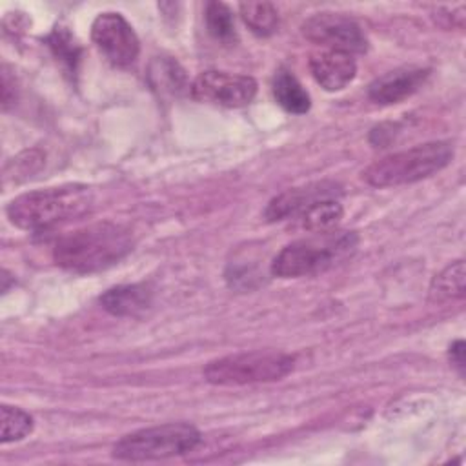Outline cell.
Instances as JSON below:
<instances>
[{
    "instance_id": "e0dca14e",
    "label": "cell",
    "mask_w": 466,
    "mask_h": 466,
    "mask_svg": "<svg viewBox=\"0 0 466 466\" xmlns=\"http://www.w3.org/2000/svg\"><path fill=\"white\" fill-rule=\"evenodd\" d=\"M244 24L260 36L275 33L279 25V13L269 2H242L238 5Z\"/></svg>"
},
{
    "instance_id": "9a60e30c",
    "label": "cell",
    "mask_w": 466,
    "mask_h": 466,
    "mask_svg": "<svg viewBox=\"0 0 466 466\" xmlns=\"http://www.w3.org/2000/svg\"><path fill=\"white\" fill-rule=\"evenodd\" d=\"M464 280H466V269L462 260H455L453 264L446 266L430 286V299L433 302H451L455 299L464 297Z\"/></svg>"
},
{
    "instance_id": "ac0fdd59",
    "label": "cell",
    "mask_w": 466,
    "mask_h": 466,
    "mask_svg": "<svg viewBox=\"0 0 466 466\" xmlns=\"http://www.w3.org/2000/svg\"><path fill=\"white\" fill-rule=\"evenodd\" d=\"M206 25L209 35L222 42V44H231L237 35H235V22H233V13L231 9L222 4V2H209L206 5Z\"/></svg>"
},
{
    "instance_id": "8992f818",
    "label": "cell",
    "mask_w": 466,
    "mask_h": 466,
    "mask_svg": "<svg viewBox=\"0 0 466 466\" xmlns=\"http://www.w3.org/2000/svg\"><path fill=\"white\" fill-rule=\"evenodd\" d=\"M198 442L200 433L195 426L186 422H167L122 437L113 446V457L131 462L160 461L184 455Z\"/></svg>"
},
{
    "instance_id": "ffe728a7",
    "label": "cell",
    "mask_w": 466,
    "mask_h": 466,
    "mask_svg": "<svg viewBox=\"0 0 466 466\" xmlns=\"http://www.w3.org/2000/svg\"><path fill=\"white\" fill-rule=\"evenodd\" d=\"M47 42H49L51 49L55 51V55H56L60 60H64V62H67L71 67H75V64H76V60H78V55H80V47L76 46V42H75V38L71 36L69 31L58 27V29H55V31L51 33V36L47 38Z\"/></svg>"
},
{
    "instance_id": "7a4b0ae2",
    "label": "cell",
    "mask_w": 466,
    "mask_h": 466,
    "mask_svg": "<svg viewBox=\"0 0 466 466\" xmlns=\"http://www.w3.org/2000/svg\"><path fill=\"white\" fill-rule=\"evenodd\" d=\"M93 206L89 187L67 184L24 193L5 209L9 220L27 231H42L86 215Z\"/></svg>"
},
{
    "instance_id": "8fae6325",
    "label": "cell",
    "mask_w": 466,
    "mask_h": 466,
    "mask_svg": "<svg viewBox=\"0 0 466 466\" xmlns=\"http://www.w3.org/2000/svg\"><path fill=\"white\" fill-rule=\"evenodd\" d=\"M430 69L426 67H399L393 71L384 73L382 76L375 78L368 87V96L375 104L390 106L399 104L404 98L411 96L422 84L426 82Z\"/></svg>"
},
{
    "instance_id": "5bb4252c",
    "label": "cell",
    "mask_w": 466,
    "mask_h": 466,
    "mask_svg": "<svg viewBox=\"0 0 466 466\" xmlns=\"http://www.w3.org/2000/svg\"><path fill=\"white\" fill-rule=\"evenodd\" d=\"M273 96L277 104L293 115H302L309 109L311 98L293 73L280 69L273 78Z\"/></svg>"
},
{
    "instance_id": "52a82bcc",
    "label": "cell",
    "mask_w": 466,
    "mask_h": 466,
    "mask_svg": "<svg viewBox=\"0 0 466 466\" xmlns=\"http://www.w3.org/2000/svg\"><path fill=\"white\" fill-rule=\"evenodd\" d=\"M302 35L319 46L348 55H360L368 49V38L362 27L340 13H317L300 25Z\"/></svg>"
},
{
    "instance_id": "44dd1931",
    "label": "cell",
    "mask_w": 466,
    "mask_h": 466,
    "mask_svg": "<svg viewBox=\"0 0 466 466\" xmlns=\"http://www.w3.org/2000/svg\"><path fill=\"white\" fill-rule=\"evenodd\" d=\"M15 98H16L15 78L9 75L7 66H2V109L5 111L11 104H15Z\"/></svg>"
},
{
    "instance_id": "6da1fadb",
    "label": "cell",
    "mask_w": 466,
    "mask_h": 466,
    "mask_svg": "<svg viewBox=\"0 0 466 466\" xmlns=\"http://www.w3.org/2000/svg\"><path fill=\"white\" fill-rule=\"evenodd\" d=\"M133 249L131 231L115 222H96L64 235L53 260L75 273H93L122 260Z\"/></svg>"
},
{
    "instance_id": "7c38bea8",
    "label": "cell",
    "mask_w": 466,
    "mask_h": 466,
    "mask_svg": "<svg viewBox=\"0 0 466 466\" xmlns=\"http://www.w3.org/2000/svg\"><path fill=\"white\" fill-rule=\"evenodd\" d=\"M309 69L320 87L326 91H340L355 78L357 64L348 53L324 49L311 55Z\"/></svg>"
},
{
    "instance_id": "7402d4cb",
    "label": "cell",
    "mask_w": 466,
    "mask_h": 466,
    "mask_svg": "<svg viewBox=\"0 0 466 466\" xmlns=\"http://www.w3.org/2000/svg\"><path fill=\"white\" fill-rule=\"evenodd\" d=\"M450 360L451 364L459 370V373H464V342L462 340H455L450 346Z\"/></svg>"
},
{
    "instance_id": "4fadbf2b",
    "label": "cell",
    "mask_w": 466,
    "mask_h": 466,
    "mask_svg": "<svg viewBox=\"0 0 466 466\" xmlns=\"http://www.w3.org/2000/svg\"><path fill=\"white\" fill-rule=\"evenodd\" d=\"M151 302L153 293L144 284L115 286L100 297L102 308L116 317H137L144 313Z\"/></svg>"
},
{
    "instance_id": "277c9868",
    "label": "cell",
    "mask_w": 466,
    "mask_h": 466,
    "mask_svg": "<svg viewBox=\"0 0 466 466\" xmlns=\"http://www.w3.org/2000/svg\"><path fill=\"white\" fill-rule=\"evenodd\" d=\"M451 158L453 146L450 142H426L375 160L364 169L362 177L373 187L406 186L439 173Z\"/></svg>"
},
{
    "instance_id": "30bf717a",
    "label": "cell",
    "mask_w": 466,
    "mask_h": 466,
    "mask_svg": "<svg viewBox=\"0 0 466 466\" xmlns=\"http://www.w3.org/2000/svg\"><path fill=\"white\" fill-rule=\"evenodd\" d=\"M339 195H340V187L333 182H315L304 187H293L277 195L268 204L264 215L269 222L293 218V217H299L315 202L324 198H337Z\"/></svg>"
},
{
    "instance_id": "d6986e66",
    "label": "cell",
    "mask_w": 466,
    "mask_h": 466,
    "mask_svg": "<svg viewBox=\"0 0 466 466\" xmlns=\"http://www.w3.org/2000/svg\"><path fill=\"white\" fill-rule=\"evenodd\" d=\"M0 413H2V431H0L2 444L22 441L33 431V419L24 410L9 404H2Z\"/></svg>"
},
{
    "instance_id": "ba28073f",
    "label": "cell",
    "mask_w": 466,
    "mask_h": 466,
    "mask_svg": "<svg viewBox=\"0 0 466 466\" xmlns=\"http://www.w3.org/2000/svg\"><path fill=\"white\" fill-rule=\"evenodd\" d=\"M191 96L202 104L218 107H244L257 95V82L248 75L226 71H204L189 86Z\"/></svg>"
},
{
    "instance_id": "5b68a950",
    "label": "cell",
    "mask_w": 466,
    "mask_h": 466,
    "mask_svg": "<svg viewBox=\"0 0 466 466\" xmlns=\"http://www.w3.org/2000/svg\"><path fill=\"white\" fill-rule=\"evenodd\" d=\"M295 368V357L284 351L257 350L226 355L211 360L204 377L215 386H244L280 380Z\"/></svg>"
},
{
    "instance_id": "9c48e42d",
    "label": "cell",
    "mask_w": 466,
    "mask_h": 466,
    "mask_svg": "<svg viewBox=\"0 0 466 466\" xmlns=\"http://www.w3.org/2000/svg\"><path fill=\"white\" fill-rule=\"evenodd\" d=\"M91 38L102 55L115 66H129L137 60L140 42L131 24L115 11L100 13L91 25Z\"/></svg>"
},
{
    "instance_id": "3957f363",
    "label": "cell",
    "mask_w": 466,
    "mask_h": 466,
    "mask_svg": "<svg viewBox=\"0 0 466 466\" xmlns=\"http://www.w3.org/2000/svg\"><path fill=\"white\" fill-rule=\"evenodd\" d=\"M359 237L355 231L331 229L315 233L282 248L271 262V273L280 279L311 277L322 273L339 262H344L357 249Z\"/></svg>"
},
{
    "instance_id": "2e32d148",
    "label": "cell",
    "mask_w": 466,
    "mask_h": 466,
    "mask_svg": "<svg viewBox=\"0 0 466 466\" xmlns=\"http://www.w3.org/2000/svg\"><path fill=\"white\" fill-rule=\"evenodd\" d=\"M342 218V206L337 198H324L309 206L299 215V222L306 231L326 233L337 228Z\"/></svg>"
}]
</instances>
